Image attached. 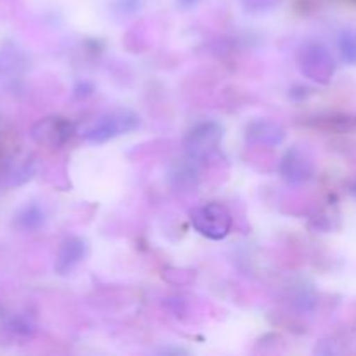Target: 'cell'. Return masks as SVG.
<instances>
[{"label":"cell","instance_id":"cell-1","mask_svg":"<svg viewBox=\"0 0 356 356\" xmlns=\"http://www.w3.org/2000/svg\"><path fill=\"white\" fill-rule=\"evenodd\" d=\"M139 117L131 110H113L92 118L80 129V138L92 145H103L118 136L134 132L139 127Z\"/></svg>","mask_w":356,"mask_h":356},{"label":"cell","instance_id":"cell-2","mask_svg":"<svg viewBox=\"0 0 356 356\" xmlns=\"http://www.w3.org/2000/svg\"><path fill=\"white\" fill-rule=\"evenodd\" d=\"M298 66L305 76L318 83H329L336 73V61L325 45L306 42L298 52Z\"/></svg>","mask_w":356,"mask_h":356},{"label":"cell","instance_id":"cell-3","mask_svg":"<svg viewBox=\"0 0 356 356\" xmlns=\"http://www.w3.org/2000/svg\"><path fill=\"white\" fill-rule=\"evenodd\" d=\"M190 219L193 228L209 240L226 238L233 226V218L228 209L216 202L193 209Z\"/></svg>","mask_w":356,"mask_h":356},{"label":"cell","instance_id":"cell-4","mask_svg":"<svg viewBox=\"0 0 356 356\" xmlns=\"http://www.w3.org/2000/svg\"><path fill=\"white\" fill-rule=\"evenodd\" d=\"M222 139V127L218 122H202L186 134L183 141L184 153L190 162L209 159L218 149Z\"/></svg>","mask_w":356,"mask_h":356},{"label":"cell","instance_id":"cell-5","mask_svg":"<svg viewBox=\"0 0 356 356\" xmlns=\"http://www.w3.org/2000/svg\"><path fill=\"white\" fill-rule=\"evenodd\" d=\"M75 134V125L65 117H52L40 118L35 122L30 129V136L37 145L47 146V148H58L68 143Z\"/></svg>","mask_w":356,"mask_h":356},{"label":"cell","instance_id":"cell-6","mask_svg":"<svg viewBox=\"0 0 356 356\" xmlns=\"http://www.w3.org/2000/svg\"><path fill=\"white\" fill-rule=\"evenodd\" d=\"M280 176L289 184H302L308 183L315 174V163H313L312 155L306 149L294 146L289 149L280 160Z\"/></svg>","mask_w":356,"mask_h":356},{"label":"cell","instance_id":"cell-7","mask_svg":"<svg viewBox=\"0 0 356 356\" xmlns=\"http://www.w3.org/2000/svg\"><path fill=\"white\" fill-rule=\"evenodd\" d=\"M87 256V243L80 236H68L61 243L56 256L54 270L58 275H68L86 259Z\"/></svg>","mask_w":356,"mask_h":356},{"label":"cell","instance_id":"cell-8","mask_svg":"<svg viewBox=\"0 0 356 356\" xmlns=\"http://www.w3.org/2000/svg\"><path fill=\"white\" fill-rule=\"evenodd\" d=\"M37 159L30 153H21V155H16L9 160V163L3 169V181H6L7 186H21L37 174Z\"/></svg>","mask_w":356,"mask_h":356},{"label":"cell","instance_id":"cell-9","mask_svg":"<svg viewBox=\"0 0 356 356\" xmlns=\"http://www.w3.org/2000/svg\"><path fill=\"white\" fill-rule=\"evenodd\" d=\"M26 70V56L16 45L7 44L0 47V82L13 83Z\"/></svg>","mask_w":356,"mask_h":356},{"label":"cell","instance_id":"cell-10","mask_svg":"<svg viewBox=\"0 0 356 356\" xmlns=\"http://www.w3.org/2000/svg\"><path fill=\"white\" fill-rule=\"evenodd\" d=\"M245 138L263 146H277L285 139V129L273 120H254L247 125Z\"/></svg>","mask_w":356,"mask_h":356},{"label":"cell","instance_id":"cell-11","mask_svg":"<svg viewBox=\"0 0 356 356\" xmlns=\"http://www.w3.org/2000/svg\"><path fill=\"white\" fill-rule=\"evenodd\" d=\"M45 222H47V214H45L44 207L35 204V202L21 207L17 214L14 216V226L24 233L38 232V229L44 228Z\"/></svg>","mask_w":356,"mask_h":356},{"label":"cell","instance_id":"cell-12","mask_svg":"<svg viewBox=\"0 0 356 356\" xmlns=\"http://www.w3.org/2000/svg\"><path fill=\"white\" fill-rule=\"evenodd\" d=\"M337 49L346 65H356V30L355 28H344L337 35Z\"/></svg>","mask_w":356,"mask_h":356},{"label":"cell","instance_id":"cell-13","mask_svg":"<svg viewBox=\"0 0 356 356\" xmlns=\"http://www.w3.org/2000/svg\"><path fill=\"white\" fill-rule=\"evenodd\" d=\"M2 332L7 334V337H10V339H23V337H30L35 332V325L26 316H14L3 323Z\"/></svg>","mask_w":356,"mask_h":356},{"label":"cell","instance_id":"cell-14","mask_svg":"<svg viewBox=\"0 0 356 356\" xmlns=\"http://www.w3.org/2000/svg\"><path fill=\"white\" fill-rule=\"evenodd\" d=\"M278 0H242L243 6L249 10H266L277 3Z\"/></svg>","mask_w":356,"mask_h":356},{"label":"cell","instance_id":"cell-15","mask_svg":"<svg viewBox=\"0 0 356 356\" xmlns=\"http://www.w3.org/2000/svg\"><path fill=\"white\" fill-rule=\"evenodd\" d=\"M141 7V0H118L117 10L122 14H134Z\"/></svg>","mask_w":356,"mask_h":356},{"label":"cell","instance_id":"cell-16","mask_svg":"<svg viewBox=\"0 0 356 356\" xmlns=\"http://www.w3.org/2000/svg\"><path fill=\"white\" fill-rule=\"evenodd\" d=\"M200 2L202 0H177V6L184 10H190V9H195Z\"/></svg>","mask_w":356,"mask_h":356},{"label":"cell","instance_id":"cell-17","mask_svg":"<svg viewBox=\"0 0 356 356\" xmlns=\"http://www.w3.org/2000/svg\"><path fill=\"white\" fill-rule=\"evenodd\" d=\"M351 191H353V195H355V197H356V183H355V186H353V190H351Z\"/></svg>","mask_w":356,"mask_h":356}]
</instances>
